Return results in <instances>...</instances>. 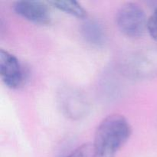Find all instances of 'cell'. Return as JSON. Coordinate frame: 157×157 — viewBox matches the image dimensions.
Here are the masks:
<instances>
[{
  "label": "cell",
  "mask_w": 157,
  "mask_h": 157,
  "mask_svg": "<svg viewBox=\"0 0 157 157\" xmlns=\"http://www.w3.org/2000/svg\"><path fill=\"white\" fill-rule=\"evenodd\" d=\"M65 157H94L93 144L85 143L77 147Z\"/></svg>",
  "instance_id": "cell-8"
},
{
  "label": "cell",
  "mask_w": 157,
  "mask_h": 157,
  "mask_svg": "<svg viewBox=\"0 0 157 157\" xmlns=\"http://www.w3.org/2000/svg\"><path fill=\"white\" fill-rule=\"evenodd\" d=\"M59 105L66 116L81 119L87 115L89 105L85 97L75 88L66 87L59 92Z\"/></svg>",
  "instance_id": "cell-4"
},
{
  "label": "cell",
  "mask_w": 157,
  "mask_h": 157,
  "mask_svg": "<svg viewBox=\"0 0 157 157\" xmlns=\"http://www.w3.org/2000/svg\"><path fill=\"white\" fill-rule=\"evenodd\" d=\"M48 3L58 10L76 18L85 19L87 17V11L78 2L75 0H53L48 2Z\"/></svg>",
  "instance_id": "cell-7"
},
{
  "label": "cell",
  "mask_w": 157,
  "mask_h": 157,
  "mask_svg": "<svg viewBox=\"0 0 157 157\" xmlns=\"http://www.w3.org/2000/svg\"><path fill=\"white\" fill-rule=\"evenodd\" d=\"M147 31L151 38L157 42V7L147 21Z\"/></svg>",
  "instance_id": "cell-9"
},
{
  "label": "cell",
  "mask_w": 157,
  "mask_h": 157,
  "mask_svg": "<svg viewBox=\"0 0 157 157\" xmlns=\"http://www.w3.org/2000/svg\"><path fill=\"white\" fill-rule=\"evenodd\" d=\"M13 10L24 19L37 25H45L52 21L49 8L44 2L32 0H21L14 3Z\"/></svg>",
  "instance_id": "cell-5"
},
{
  "label": "cell",
  "mask_w": 157,
  "mask_h": 157,
  "mask_svg": "<svg viewBox=\"0 0 157 157\" xmlns=\"http://www.w3.org/2000/svg\"><path fill=\"white\" fill-rule=\"evenodd\" d=\"M132 129L127 118L114 113L104 118L97 128L92 143L94 157H116L131 135Z\"/></svg>",
  "instance_id": "cell-1"
},
{
  "label": "cell",
  "mask_w": 157,
  "mask_h": 157,
  "mask_svg": "<svg viewBox=\"0 0 157 157\" xmlns=\"http://www.w3.org/2000/svg\"><path fill=\"white\" fill-rule=\"evenodd\" d=\"M0 76L5 85L10 89L19 88L26 78L25 69L19 60L3 49L0 50Z\"/></svg>",
  "instance_id": "cell-3"
},
{
  "label": "cell",
  "mask_w": 157,
  "mask_h": 157,
  "mask_svg": "<svg viewBox=\"0 0 157 157\" xmlns=\"http://www.w3.org/2000/svg\"><path fill=\"white\" fill-rule=\"evenodd\" d=\"M147 21L144 9L135 2H127L118 10L116 24L125 36L131 38L142 37L147 29Z\"/></svg>",
  "instance_id": "cell-2"
},
{
  "label": "cell",
  "mask_w": 157,
  "mask_h": 157,
  "mask_svg": "<svg viewBox=\"0 0 157 157\" xmlns=\"http://www.w3.org/2000/svg\"><path fill=\"white\" fill-rule=\"evenodd\" d=\"M84 41L95 48H102L107 41V33L101 23L94 19H87L81 27Z\"/></svg>",
  "instance_id": "cell-6"
}]
</instances>
